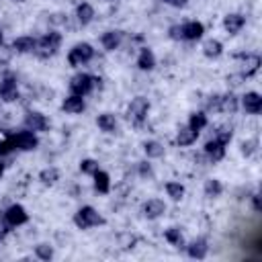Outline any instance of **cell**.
<instances>
[{
  "label": "cell",
  "mask_w": 262,
  "mask_h": 262,
  "mask_svg": "<svg viewBox=\"0 0 262 262\" xmlns=\"http://www.w3.org/2000/svg\"><path fill=\"white\" fill-rule=\"evenodd\" d=\"M74 224L80 230H88V228H94V226H102L104 224V217L98 215V211L94 207H82L74 215Z\"/></svg>",
  "instance_id": "cell-1"
},
{
  "label": "cell",
  "mask_w": 262,
  "mask_h": 262,
  "mask_svg": "<svg viewBox=\"0 0 262 262\" xmlns=\"http://www.w3.org/2000/svg\"><path fill=\"white\" fill-rule=\"evenodd\" d=\"M60 46H62V35L56 33V31H52V33L43 35V37L37 41L35 54H37L39 58H50V56H54V54L60 50Z\"/></svg>",
  "instance_id": "cell-2"
},
{
  "label": "cell",
  "mask_w": 262,
  "mask_h": 262,
  "mask_svg": "<svg viewBox=\"0 0 262 262\" xmlns=\"http://www.w3.org/2000/svg\"><path fill=\"white\" fill-rule=\"evenodd\" d=\"M148 111H150L148 98L136 96L134 100H131V104H129V119L134 121V125H142L144 119H146V115H148Z\"/></svg>",
  "instance_id": "cell-3"
},
{
  "label": "cell",
  "mask_w": 262,
  "mask_h": 262,
  "mask_svg": "<svg viewBox=\"0 0 262 262\" xmlns=\"http://www.w3.org/2000/svg\"><path fill=\"white\" fill-rule=\"evenodd\" d=\"M92 56H94V50H92L90 43H78V46H74V50L70 52L68 62H70V66H80V64L90 62Z\"/></svg>",
  "instance_id": "cell-4"
},
{
  "label": "cell",
  "mask_w": 262,
  "mask_h": 262,
  "mask_svg": "<svg viewBox=\"0 0 262 262\" xmlns=\"http://www.w3.org/2000/svg\"><path fill=\"white\" fill-rule=\"evenodd\" d=\"M92 86H94V78L90 74H76L70 82V90H72V94L84 96L92 90Z\"/></svg>",
  "instance_id": "cell-5"
},
{
  "label": "cell",
  "mask_w": 262,
  "mask_h": 262,
  "mask_svg": "<svg viewBox=\"0 0 262 262\" xmlns=\"http://www.w3.org/2000/svg\"><path fill=\"white\" fill-rule=\"evenodd\" d=\"M0 98L12 102L18 98V88H16V78L12 74H4L0 80Z\"/></svg>",
  "instance_id": "cell-6"
},
{
  "label": "cell",
  "mask_w": 262,
  "mask_h": 262,
  "mask_svg": "<svg viewBox=\"0 0 262 262\" xmlns=\"http://www.w3.org/2000/svg\"><path fill=\"white\" fill-rule=\"evenodd\" d=\"M10 138H12V142H14V148L25 150V152L35 150V148L39 146L35 134H33V131H29V129H27V131H18V134H12Z\"/></svg>",
  "instance_id": "cell-7"
},
{
  "label": "cell",
  "mask_w": 262,
  "mask_h": 262,
  "mask_svg": "<svg viewBox=\"0 0 262 262\" xmlns=\"http://www.w3.org/2000/svg\"><path fill=\"white\" fill-rule=\"evenodd\" d=\"M4 217H6V222H8L12 228H14V226H23V224L29 222L27 211L20 207V205H10V207L6 209V213H4Z\"/></svg>",
  "instance_id": "cell-8"
},
{
  "label": "cell",
  "mask_w": 262,
  "mask_h": 262,
  "mask_svg": "<svg viewBox=\"0 0 262 262\" xmlns=\"http://www.w3.org/2000/svg\"><path fill=\"white\" fill-rule=\"evenodd\" d=\"M240 60L244 62V72H242V76H254L256 72H258V68H260V56L258 54H240L238 56Z\"/></svg>",
  "instance_id": "cell-9"
},
{
  "label": "cell",
  "mask_w": 262,
  "mask_h": 262,
  "mask_svg": "<svg viewBox=\"0 0 262 262\" xmlns=\"http://www.w3.org/2000/svg\"><path fill=\"white\" fill-rule=\"evenodd\" d=\"M242 104H244V108H246L248 113L258 115L262 111V96L258 92H246L242 96Z\"/></svg>",
  "instance_id": "cell-10"
},
{
  "label": "cell",
  "mask_w": 262,
  "mask_h": 262,
  "mask_svg": "<svg viewBox=\"0 0 262 262\" xmlns=\"http://www.w3.org/2000/svg\"><path fill=\"white\" fill-rule=\"evenodd\" d=\"M48 119L46 115H41V113H27L25 117V127L29 131H46L48 129Z\"/></svg>",
  "instance_id": "cell-11"
},
{
  "label": "cell",
  "mask_w": 262,
  "mask_h": 262,
  "mask_svg": "<svg viewBox=\"0 0 262 262\" xmlns=\"http://www.w3.org/2000/svg\"><path fill=\"white\" fill-rule=\"evenodd\" d=\"M164 211H166V205L160 199H150L148 203H144V215L148 220H158Z\"/></svg>",
  "instance_id": "cell-12"
},
{
  "label": "cell",
  "mask_w": 262,
  "mask_h": 262,
  "mask_svg": "<svg viewBox=\"0 0 262 262\" xmlns=\"http://www.w3.org/2000/svg\"><path fill=\"white\" fill-rule=\"evenodd\" d=\"M205 33V27L201 23H196V20H190V23L182 25V39H188V41H196L201 39Z\"/></svg>",
  "instance_id": "cell-13"
},
{
  "label": "cell",
  "mask_w": 262,
  "mask_h": 262,
  "mask_svg": "<svg viewBox=\"0 0 262 262\" xmlns=\"http://www.w3.org/2000/svg\"><path fill=\"white\" fill-rule=\"evenodd\" d=\"M205 154H207L213 162H220V160L226 156V146H224L222 142H217V140L207 142V144H205Z\"/></svg>",
  "instance_id": "cell-14"
},
{
  "label": "cell",
  "mask_w": 262,
  "mask_h": 262,
  "mask_svg": "<svg viewBox=\"0 0 262 262\" xmlns=\"http://www.w3.org/2000/svg\"><path fill=\"white\" fill-rule=\"evenodd\" d=\"M244 25H246V18H244L242 14H228V16L224 18V27H226V31H228L230 35H236Z\"/></svg>",
  "instance_id": "cell-15"
},
{
  "label": "cell",
  "mask_w": 262,
  "mask_h": 262,
  "mask_svg": "<svg viewBox=\"0 0 262 262\" xmlns=\"http://www.w3.org/2000/svg\"><path fill=\"white\" fill-rule=\"evenodd\" d=\"M62 108L66 113H82L84 111V98L78 96V94H72L62 102Z\"/></svg>",
  "instance_id": "cell-16"
},
{
  "label": "cell",
  "mask_w": 262,
  "mask_h": 262,
  "mask_svg": "<svg viewBox=\"0 0 262 262\" xmlns=\"http://www.w3.org/2000/svg\"><path fill=\"white\" fill-rule=\"evenodd\" d=\"M37 48V41L33 37H18L12 41V50L18 52V54H29V52H35Z\"/></svg>",
  "instance_id": "cell-17"
},
{
  "label": "cell",
  "mask_w": 262,
  "mask_h": 262,
  "mask_svg": "<svg viewBox=\"0 0 262 262\" xmlns=\"http://www.w3.org/2000/svg\"><path fill=\"white\" fill-rule=\"evenodd\" d=\"M121 37H123V33L121 31H106L104 35H102V46H104V50L106 52H113V50H117L119 48V43H121Z\"/></svg>",
  "instance_id": "cell-18"
},
{
  "label": "cell",
  "mask_w": 262,
  "mask_h": 262,
  "mask_svg": "<svg viewBox=\"0 0 262 262\" xmlns=\"http://www.w3.org/2000/svg\"><path fill=\"white\" fill-rule=\"evenodd\" d=\"M96 123H98V127L104 131V134H115V131H117V119H115V115H111V113L98 115Z\"/></svg>",
  "instance_id": "cell-19"
},
{
  "label": "cell",
  "mask_w": 262,
  "mask_h": 262,
  "mask_svg": "<svg viewBox=\"0 0 262 262\" xmlns=\"http://www.w3.org/2000/svg\"><path fill=\"white\" fill-rule=\"evenodd\" d=\"M138 66H140V70H154L156 68V58L154 54H152V50L144 48L140 58H138Z\"/></svg>",
  "instance_id": "cell-20"
},
{
  "label": "cell",
  "mask_w": 262,
  "mask_h": 262,
  "mask_svg": "<svg viewBox=\"0 0 262 262\" xmlns=\"http://www.w3.org/2000/svg\"><path fill=\"white\" fill-rule=\"evenodd\" d=\"M207 250H209V246H207L205 240H194V242L188 246V256L196 258V260H203L207 256Z\"/></svg>",
  "instance_id": "cell-21"
},
{
  "label": "cell",
  "mask_w": 262,
  "mask_h": 262,
  "mask_svg": "<svg viewBox=\"0 0 262 262\" xmlns=\"http://www.w3.org/2000/svg\"><path fill=\"white\" fill-rule=\"evenodd\" d=\"M196 138H199V131H194L190 127H180L176 142H178V146H190L196 142Z\"/></svg>",
  "instance_id": "cell-22"
},
{
  "label": "cell",
  "mask_w": 262,
  "mask_h": 262,
  "mask_svg": "<svg viewBox=\"0 0 262 262\" xmlns=\"http://www.w3.org/2000/svg\"><path fill=\"white\" fill-rule=\"evenodd\" d=\"M76 16H78V20H80V25H88L90 20L94 18V8H92L88 2H82V4L78 6V10H76Z\"/></svg>",
  "instance_id": "cell-23"
},
{
  "label": "cell",
  "mask_w": 262,
  "mask_h": 262,
  "mask_svg": "<svg viewBox=\"0 0 262 262\" xmlns=\"http://www.w3.org/2000/svg\"><path fill=\"white\" fill-rule=\"evenodd\" d=\"M203 54L207 58H220L224 54V46H222V41H217V39H209L205 41V46H203Z\"/></svg>",
  "instance_id": "cell-24"
},
{
  "label": "cell",
  "mask_w": 262,
  "mask_h": 262,
  "mask_svg": "<svg viewBox=\"0 0 262 262\" xmlns=\"http://www.w3.org/2000/svg\"><path fill=\"white\" fill-rule=\"evenodd\" d=\"M236 108H238V98L232 92L220 96V111L222 113H236Z\"/></svg>",
  "instance_id": "cell-25"
},
{
  "label": "cell",
  "mask_w": 262,
  "mask_h": 262,
  "mask_svg": "<svg viewBox=\"0 0 262 262\" xmlns=\"http://www.w3.org/2000/svg\"><path fill=\"white\" fill-rule=\"evenodd\" d=\"M94 186H96V190L98 192H108V188H111V180H108V174L106 172H102V170H98L96 174H94Z\"/></svg>",
  "instance_id": "cell-26"
},
{
  "label": "cell",
  "mask_w": 262,
  "mask_h": 262,
  "mask_svg": "<svg viewBox=\"0 0 262 262\" xmlns=\"http://www.w3.org/2000/svg\"><path fill=\"white\" fill-rule=\"evenodd\" d=\"M222 192H224V184L217 178H209L205 182V194L209 196V199H215V196H220Z\"/></svg>",
  "instance_id": "cell-27"
},
{
  "label": "cell",
  "mask_w": 262,
  "mask_h": 262,
  "mask_svg": "<svg viewBox=\"0 0 262 262\" xmlns=\"http://www.w3.org/2000/svg\"><path fill=\"white\" fill-rule=\"evenodd\" d=\"M144 150H146L148 158H162L164 156V146L160 142H146Z\"/></svg>",
  "instance_id": "cell-28"
},
{
  "label": "cell",
  "mask_w": 262,
  "mask_h": 262,
  "mask_svg": "<svg viewBox=\"0 0 262 262\" xmlns=\"http://www.w3.org/2000/svg\"><path fill=\"white\" fill-rule=\"evenodd\" d=\"M166 192L172 201H180L182 199V194H184V186L180 182H168L166 184Z\"/></svg>",
  "instance_id": "cell-29"
},
{
  "label": "cell",
  "mask_w": 262,
  "mask_h": 262,
  "mask_svg": "<svg viewBox=\"0 0 262 262\" xmlns=\"http://www.w3.org/2000/svg\"><path fill=\"white\" fill-rule=\"evenodd\" d=\"M164 238L168 240V242L172 244V246H182L184 244V240H182V234H180V230L178 228H170V230H166V234H164Z\"/></svg>",
  "instance_id": "cell-30"
},
{
  "label": "cell",
  "mask_w": 262,
  "mask_h": 262,
  "mask_svg": "<svg viewBox=\"0 0 262 262\" xmlns=\"http://www.w3.org/2000/svg\"><path fill=\"white\" fill-rule=\"evenodd\" d=\"M58 178H60V172H58L56 168H46V170L39 172V180H41L43 184H54Z\"/></svg>",
  "instance_id": "cell-31"
},
{
  "label": "cell",
  "mask_w": 262,
  "mask_h": 262,
  "mask_svg": "<svg viewBox=\"0 0 262 262\" xmlns=\"http://www.w3.org/2000/svg\"><path fill=\"white\" fill-rule=\"evenodd\" d=\"M205 125H207V115H205V113H192V115H190V121H188V127H190V129L201 131Z\"/></svg>",
  "instance_id": "cell-32"
},
{
  "label": "cell",
  "mask_w": 262,
  "mask_h": 262,
  "mask_svg": "<svg viewBox=\"0 0 262 262\" xmlns=\"http://www.w3.org/2000/svg\"><path fill=\"white\" fill-rule=\"evenodd\" d=\"M80 170L84 172V174H92V176H94V174L98 172V162L96 160H82L80 162Z\"/></svg>",
  "instance_id": "cell-33"
},
{
  "label": "cell",
  "mask_w": 262,
  "mask_h": 262,
  "mask_svg": "<svg viewBox=\"0 0 262 262\" xmlns=\"http://www.w3.org/2000/svg\"><path fill=\"white\" fill-rule=\"evenodd\" d=\"M35 254H37V258H41V260H52V258H54V250H52V246H48V244H39V246L35 248Z\"/></svg>",
  "instance_id": "cell-34"
},
{
  "label": "cell",
  "mask_w": 262,
  "mask_h": 262,
  "mask_svg": "<svg viewBox=\"0 0 262 262\" xmlns=\"http://www.w3.org/2000/svg\"><path fill=\"white\" fill-rule=\"evenodd\" d=\"M258 142L256 140H248V142H242V146H240V152H242V156H252L254 154V150H256Z\"/></svg>",
  "instance_id": "cell-35"
},
{
  "label": "cell",
  "mask_w": 262,
  "mask_h": 262,
  "mask_svg": "<svg viewBox=\"0 0 262 262\" xmlns=\"http://www.w3.org/2000/svg\"><path fill=\"white\" fill-rule=\"evenodd\" d=\"M217 142H222L224 146H228L230 142H232V129H228V127H222L220 131H217V138H215Z\"/></svg>",
  "instance_id": "cell-36"
},
{
  "label": "cell",
  "mask_w": 262,
  "mask_h": 262,
  "mask_svg": "<svg viewBox=\"0 0 262 262\" xmlns=\"http://www.w3.org/2000/svg\"><path fill=\"white\" fill-rule=\"evenodd\" d=\"M12 150H16L14 148V142H12V138L8 136L4 142H0V156H6V154H10Z\"/></svg>",
  "instance_id": "cell-37"
},
{
  "label": "cell",
  "mask_w": 262,
  "mask_h": 262,
  "mask_svg": "<svg viewBox=\"0 0 262 262\" xmlns=\"http://www.w3.org/2000/svg\"><path fill=\"white\" fill-rule=\"evenodd\" d=\"M10 224L6 222V217L4 215H0V240H2V238H6L8 236V232H10Z\"/></svg>",
  "instance_id": "cell-38"
},
{
  "label": "cell",
  "mask_w": 262,
  "mask_h": 262,
  "mask_svg": "<svg viewBox=\"0 0 262 262\" xmlns=\"http://www.w3.org/2000/svg\"><path fill=\"white\" fill-rule=\"evenodd\" d=\"M140 174L144 178H152L154 176V172H152V166L148 162H140Z\"/></svg>",
  "instance_id": "cell-39"
},
{
  "label": "cell",
  "mask_w": 262,
  "mask_h": 262,
  "mask_svg": "<svg viewBox=\"0 0 262 262\" xmlns=\"http://www.w3.org/2000/svg\"><path fill=\"white\" fill-rule=\"evenodd\" d=\"M168 35H170V39H182V27H178V25H172L170 27V31H168Z\"/></svg>",
  "instance_id": "cell-40"
},
{
  "label": "cell",
  "mask_w": 262,
  "mask_h": 262,
  "mask_svg": "<svg viewBox=\"0 0 262 262\" xmlns=\"http://www.w3.org/2000/svg\"><path fill=\"white\" fill-rule=\"evenodd\" d=\"M164 2L170 4V6H174V8H182V6H186L188 0H164Z\"/></svg>",
  "instance_id": "cell-41"
},
{
  "label": "cell",
  "mask_w": 262,
  "mask_h": 262,
  "mask_svg": "<svg viewBox=\"0 0 262 262\" xmlns=\"http://www.w3.org/2000/svg\"><path fill=\"white\" fill-rule=\"evenodd\" d=\"M209 108H211V111H220V96H211Z\"/></svg>",
  "instance_id": "cell-42"
},
{
  "label": "cell",
  "mask_w": 262,
  "mask_h": 262,
  "mask_svg": "<svg viewBox=\"0 0 262 262\" xmlns=\"http://www.w3.org/2000/svg\"><path fill=\"white\" fill-rule=\"evenodd\" d=\"M252 205H254V211H260V199H258V194L252 196Z\"/></svg>",
  "instance_id": "cell-43"
},
{
  "label": "cell",
  "mask_w": 262,
  "mask_h": 262,
  "mask_svg": "<svg viewBox=\"0 0 262 262\" xmlns=\"http://www.w3.org/2000/svg\"><path fill=\"white\" fill-rule=\"evenodd\" d=\"M2 172H4V164L0 162V176H2Z\"/></svg>",
  "instance_id": "cell-44"
},
{
  "label": "cell",
  "mask_w": 262,
  "mask_h": 262,
  "mask_svg": "<svg viewBox=\"0 0 262 262\" xmlns=\"http://www.w3.org/2000/svg\"><path fill=\"white\" fill-rule=\"evenodd\" d=\"M0 46H2V31H0Z\"/></svg>",
  "instance_id": "cell-45"
},
{
  "label": "cell",
  "mask_w": 262,
  "mask_h": 262,
  "mask_svg": "<svg viewBox=\"0 0 262 262\" xmlns=\"http://www.w3.org/2000/svg\"><path fill=\"white\" fill-rule=\"evenodd\" d=\"M18 2H23V0H18Z\"/></svg>",
  "instance_id": "cell-46"
}]
</instances>
